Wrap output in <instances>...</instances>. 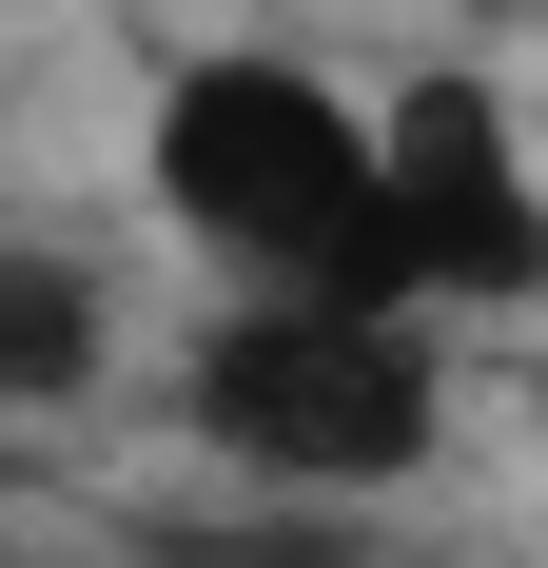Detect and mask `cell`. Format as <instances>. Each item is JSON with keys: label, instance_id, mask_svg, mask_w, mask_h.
Returning a JSON list of instances; mask_svg holds the SVG:
<instances>
[{"label": "cell", "instance_id": "cell-1", "mask_svg": "<svg viewBox=\"0 0 548 568\" xmlns=\"http://www.w3.org/2000/svg\"><path fill=\"white\" fill-rule=\"evenodd\" d=\"M158 196L216 255H255L294 314H392V294L432 275L412 216H392V118H353L294 59H196L176 79L158 99Z\"/></svg>", "mask_w": 548, "mask_h": 568}, {"label": "cell", "instance_id": "cell-2", "mask_svg": "<svg viewBox=\"0 0 548 568\" xmlns=\"http://www.w3.org/2000/svg\"><path fill=\"white\" fill-rule=\"evenodd\" d=\"M196 432L274 490H392V470L432 452V353L392 334V314H235L196 353Z\"/></svg>", "mask_w": 548, "mask_h": 568}, {"label": "cell", "instance_id": "cell-3", "mask_svg": "<svg viewBox=\"0 0 548 568\" xmlns=\"http://www.w3.org/2000/svg\"><path fill=\"white\" fill-rule=\"evenodd\" d=\"M392 216H412V255H432L450 294H529L548 275V196H529V158H509L490 79H412V99H392Z\"/></svg>", "mask_w": 548, "mask_h": 568}, {"label": "cell", "instance_id": "cell-4", "mask_svg": "<svg viewBox=\"0 0 548 568\" xmlns=\"http://www.w3.org/2000/svg\"><path fill=\"white\" fill-rule=\"evenodd\" d=\"M79 373H99V294H79L40 235H20V255H0V393H20V412H59Z\"/></svg>", "mask_w": 548, "mask_h": 568}, {"label": "cell", "instance_id": "cell-5", "mask_svg": "<svg viewBox=\"0 0 548 568\" xmlns=\"http://www.w3.org/2000/svg\"><path fill=\"white\" fill-rule=\"evenodd\" d=\"M158 568H333L314 529H158Z\"/></svg>", "mask_w": 548, "mask_h": 568}]
</instances>
